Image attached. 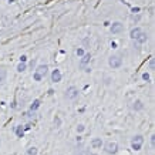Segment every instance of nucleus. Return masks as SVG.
I'll return each mask as SVG.
<instances>
[{
    "mask_svg": "<svg viewBox=\"0 0 155 155\" xmlns=\"http://www.w3.org/2000/svg\"><path fill=\"white\" fill-rule=\"evenodd\" d=\"M142 144H144V137L138 134V135L132 137V140H131V148H132L134 151H140L141 147H142Z\"/></svg>",
    "mask_w": 155,
    "mask_h": 155,
    "instance_id": "nucleus-1",
    "label": "nucleus"
},
{
    "mask_svg": "<svg viewBox=\"0 0 155 155\" xmlns=\"http://www.w3.org/2000/svg\"><path fill=\"white\" fill-rule=\"evenodd\" d=\"M108 64L111 68H118V67H121V64H123V58L120 57V56H111L108 58Z\"/></svg>",
    "mask_w": 155,
    "mask_h": 155,
    "instance_id": "nucleus-2",
    "label": "nucleus"
},
{
    "mask_svg": "<svg viewBox=\"0 0 155 155\" xmlns=\"http://www.w3.org/2000/svg\"><path fill=\"white\" fill-rule=\"evenodd\" d=\"M77 97H78V88L77 87L71 85V87L67 88V91H65V98H67V100H74V98H77Z\"/></svg>",
    "mask_w": 155,
    "mask_h": 155,
    "instance_id": "nucleus-3",
    "label": "nucleus"
},
{
    "mask_svg": "<svg viewBox=\"0 0 155 155\" xmlns=\"http://www.w3.org/2000/svg\"><path fill=\"white\" fill-rule=\"evenodd\" d=\"M118 151V144L117 142H112V141H110L105 144V152L107 154H115Z\"/></svg>",
    "mask_w": 155,
    "mask_h": 155,
    "instance_id": "nucleus-4",
    "label": "nucleus"
},
{
    "mask_svg": "<svg viewBox=\"0 0 155 155\" xmlns=\"http://www.w3.org/2000/svg\"><path fill=\"white\" fill-rule=\"evenodd\" d=\"M47 71H48V67H47L46 64H41V65H39V67L36 68V73H34V74H37L39 77L43 78L47 74Z\"/></svg>",
    "mask_w": 155,
    "mask_h": 155,
    "instance_id": "nucleus-5",
    "label": "nucleus"
},
{
    "mask_svg": "<svg viewBox=\"0 0 155 155\" xmlns=\"http://www.w3.org/2000/svg\"><path fill=\"white\" fill-rule=\"evenodd\" d=\"M124 30V26L121 24V23H112V26H111V33L112 34H117V33H121V31Z\"/></svg>",
    "mask_w": 155,
    "mask_h": 155,
    "instance_id": "nucleus-6",
    "label": "nucleus"
},
{
    "mask_svg": "<svg viewBox=\"0 0 155 155\" xmlns=\"http://www.w3.org/2000/svg\"><path fill=\"white\" fill-rule=\"evenodd\" d=\"M60 80H61V73H60V70L56 68V70L51 73V81H53V83H58Z\"/></svg>",
    "mask_w": 155,
    "mask_h": 155,
    "instance_id": "nucleus-7",
    "label": "nucleus"
},
{
    "mask_svg": "<svg viewBox=\"0 0 155 155\" xmlns=\"http://www.w3.org/2000/svg\"><path fill=\"white\" fill-rule=\"evenodd\" d=\"M148 40V36H147V33H144V31H141V34L135 39V41L138 43V44H142V43H145Z\"/></svg>",
    "mask_w": 155,
    "mask_h": 155,
    "instance_id": "nucleus-8",
    "label": "nucleus"
},
{
    "mask_svg": "<svg viewBox=\"0 0 155 155\" xmlns=\"http://www.w3.org/2000/svg\"><path fill=\"white\" fill-rule=\"evenodd\" d=\"M90 60H91V54L90 53H87V54H84L83 57H81V61H80V64H81V67H84L87 63H90Z\"/></svg>",
    "mask_w": 155,
    "mask_h": 155,
    "instance_id": "nucleus-9",
    "label": "nucleus"
},
{
    "mask_svg": "<svg viewBox=\"0 0 155 155\" xmlns=\"http://www.w3.org/2000/svg\"><path fill=\"white\" fill-rule=\"evenodd\" d=\"M101 145H103V140L101 138H93V141H91V147L93 148H101Z\"/></svg>",
    "mask_w": 155,
    "mask_h": 155,
    "instance_id": "nucleus-10",
    "label": "nucleus"
},
{
    "mask_svg": "<svg viewBox=\"0 0 155 155\" xmlns=\"http://www.w3.org/2000/svg\"><path fill=\"white\" fill-rule=\"evenodd\" d=\"M144 108V104H142V101L140 100H137V101H134V104H132V110H135V111H140V110Z\"/></svg>",
    "mask_w": 155,
    "mask_h": 155,
    "instance_id": "nucleus-11",
    "label": "nucleus"
},
{
    "mask_svg": "<svg viewBox=\"0 0 155 155\" xmlns=\"http://www.w3.org/2000/svg\"><path fill=\"white\" fill-rule=\"evenodd\" d=\"M141 29L140 27H135V29H132V30H131V39H134V40H135V39H137V37H138V36H140L141 34Z\"/></svg>",
    "mask_w": 155,
    "mask_h": 155,
    "instance_id": "nucleus-12",
    "label": "nucleus"
},
{
    "mask_svg": "<svg viewBox=\"0 0 155 155\" xmlns=\"http://www.w3.org/2000/svg\"><path fill=\"white\" fill-rule=\"evenodd\" d=\"M16 135H17L19 138H23V135H24V128H23L21 125H17V128H16Z\"/></svg>",
    "mask_w": 155,
    "mask_h": 155,
    "instance_id": "nucleus-13",
    "label": "nucleus"
},
{
    "mask_svg": "<svg viewBox=\"0 0 155 155\" xmlns=\"http://www.w3.org/2000/svg\"><path fill=\"white\" fill-rule=\"evenodd\" d=\"M40 104H41V103H40V100H34V101H33V104L30 105V111L36 112V110L40 107Z\"/></svg>",
    "mask_w": 155,
    "mask_h": 155,
    "instance_id": "nucleus-14",
    "label": "nucleus"
},
{
    "mask_svg": "<svg viewBox=\"0 0 155 155\" xmlns=\"http://www.w3.org/2000/svg\"><path fill=\"white\" fill-rule=\"evenodd\" d=\"M6 77H7V71L4 68H0V84L6 80Z\"/></svg>",
    "mask_w": 155,
    "mask_h": 155,
    "instance_id": "nucleus-15",
    "label": "nucleus"
},
{
    "mask_svg": "<svg viewBox=\"0 0 155 155\" xmlns=\"http://www.w3.org/2000/svg\"><path fill=\"white\" fill-rule=\"evenodd\" d=\"M27 155H37V148L36 147H30L27 149Z\"/></svg>",
    "mask_w": 155,
    "mask_h": 155,
    "instance_id": "nucleus-16",
    "label": "nucleus"
},
{
    "mask_svg": "<svg viewBox=\"0 0 155 155\" xmlns=\"http://www.w3.org/2000/svg\"><path fill=\"white\" fill-rule=\"evenodd\" d=\"M24 70H26V63H20V64L17 65V71L21 73V71H24Z\"/></svg>",
    "mask_w": 155,
    "mask_h": 155,
    "instance_id": "nucleus-17",
    "label": "nucleus"
},
{
    "mask_svg": "<svg viewBox=\"0 0 155 155\" xmlns=\"http://www.w3.org/2000/svg\"><path fill=\"white\" fill-rule=\"evenodd\" d=\"M26 115H27V118H29V120H31V118H34V115H36V112H33V111H29V112H27Z\"/></svg>",
    "mask_w": 155,
    "mask_h": 155,
    "instance_id": "nucleus-18",
    "label": "nucleus"
},
{
    "mask_svg": "<svg viewBox=\"0 0 155 155\" xmlns=\"http://www.w3.org/2000/svg\"><path fill=\"white\" fill-rule=\"evenodd\" d=\"M84 129H85V127H84V125H83V124H80V125H78V127H77V132H83Z\"/></svg>",
    "mask_w": 155,
    "mask_h": 155,
    "instance_id": "nucleus-19",
    "label": "nucleus"
},
{
    "mask_svg": "<svg viewBox=\"0 0 155 155\" xmlns=\"http://www.w3.org/2000/svg\"><path fill=\"white\" fill-rule=\"evenodd\" d=\"M149 68H151V70H154V68H155V61H154V58H151V60H149Z\"/></svg>",
    "mask_w": 155,
    "mask_h": 155,
    "instance_id": "nucleus-20",
    "label": "nucleus"
},
{
    "mask_svg": "<svg viewBox=\"0 0 155 155\" xmlns=\"http://www.w3.org/2000/svg\"><path fill=\"white\" fill-rule=\"evenodd\" d=\"M54 124H56V127H60L61 121H60V118H58V117H56V118H54Z\"/></svg>",
    "mask_w": 155,
    "mask_h": 155,
    "instance_id": "nucleus-21",
    "label": "nucleus"
},
{
    "mask_svg": "<svg viewBox=\"0 0 155 155\" xmlns=\"http://www.w3.org/2000/svg\"><path fill=\"white\" fill-rule=\"evenodd\" d=\"M142 80L149 81V74H148V73H144V74H142Z\"/></svg>",
    "mask_w": 155,
    "mask_h": 155,
    "instance_id": "nucleus-22",
    "label": "nucleus"
},
{
    "mask_svg": "<svg viewBox=\"0 0 155 155\" xmlns=\"http://www.w3.org/2000/svg\"><path fill=\"white\" fill-rule=\"evenodd\" d=\"M78 155H90V152H88L87 149H81V151L78 152Z\"/></svg>",
    "mask_w": 155,
    "mask_h": 155,
    "instance_id": "nucleus-23",
    "label": "nucleus"
},
{
    "mask_svg": "<svg viewBox=\"0 0 155 155\" xmlns=\"http://www.w3.org/2000/svg\"><path fill=\"white\" fill-rule=\"evenodd\" d=\"M77 56H80V57H83V56H84V50H83V48H78V50H77Z\"/></svg>",
    "mask_w": 155,
    "mask_h": 155,
    "instance_id": "nucleus-24",
    "label": "nucleus"
},
{
    "mask_svg": "<svg viewBox=\"0 0 155 155\" xmlns=\"http://www.w3.org/2000/svg\"><path fill=\"white\" fill-rule=\"evenodd\" d=\"M33 77H34V80H36V81H41V80H43V78H41V77H39L37 74H34Z\"/></svg>",
    "mask_w": 155,
    "mask_h": 155,
    "instance_id": "nucleus-25",
    "label": "nucleus"
},
{
    "mask_svg": "<svg viewBox=\"0 0 155 155\" xmlns=\"http://www.w3.org/2000/svg\"><path fill=\"white\" fill-rule=\"evenodd\" d=\"M26 60H27V57H26V56H21V57H20V61H21V63H26Z\"/></svg>",
    "mask_w": 155,
    "mask_h": 155,
    "instance_id": "nucleus-26",
    "label": "nucleus"
},
{
    "mask_svg": "<svg viewBox=\"0 0 155 155\" xmlns=\"http://www.w3.org/2000/svg\"><path fill=\"white\" fill-rule=\"evenodd\" d=\"M151 144H152V147H154V144H155V135H152V137H151Z\"/></svg>",
    "mask_w": 155,
    "mask_h": 155,
    "instance_id": "nucleus-27",
    "label": "nucleus"
},
{
    "mask_svg": "<svg viewBox=\"0 0 155 155\" xmlns=\"http://www.w3.org/2000/svg\"><path fill=\"white\" fill-rule=\"evenodd\" d=\"M23 128H24V129H30V128H31V125H30V124H27V125H24Z\"/></svg>",
    "mask_w": 155,
    "mask_h": 155,
    "instance_id": "nucleus-28",
    "label": "nucleus"
},
{
    "mask_svg": "<svg viewBox=\"0 0 155 155\" xmlns=\"http://www.w3.org/2000/svg\"><path fill=\"white\" fill-rule=\"evenodd\" d=\"M30 65H31V68H33V67H34V65H36V60H31Z\"/></svg>",
    "mask_w": 155,
    "mask_h": 155,
    "instance_id": "nucleus-29",
    "label": "nucleus"
},
{
    "mask_svg": "<svg viewBox=\"0 0 155 155\" xmlns=\"http://www.w3.org/2000/svg\"><path fill=\"white\" fill-rule=\"evenodd\" d=\"M90 155H97V154H90Z\"/></svg>",
    "mask_w": 155,
    "mask_h": 155,
    "instance_id": "nucleus-30",
    "label": "nucleus"
}]
</instances>
